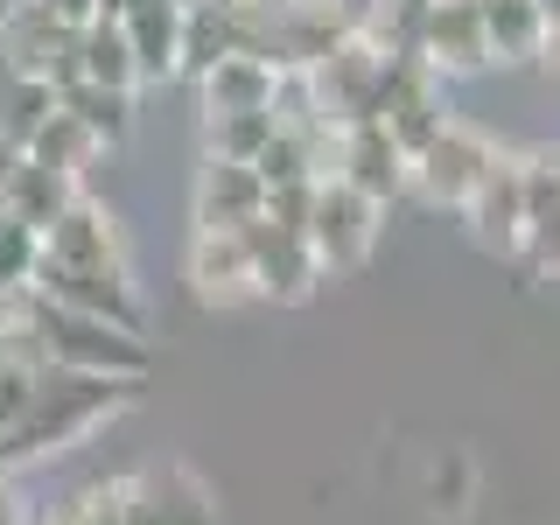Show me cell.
Segmentation results:
<instances>
[{
	"label": "cell",
	"mask_w": 560,
	"mask_h": 525,
	"mask_svg": "<svg viewBox=\"0 0 560 525\" xmlns=\"http://www.w3.org/2000/svg\"><path fill=\"white\" fill-rule=\"evenodd\" d=\"M463 218H469V232H477L483 253H498V259H518V253H525L533 210H525V175H518V154H504V148H498V162H490V168H483V183L469 189Z\"/></svg>",
	"instance_id": "8992f818"
},
{
	"label": "cell",
	"mask_w": 560,
	"mask_h": 525,
	"mask_svg": "<svg viewBox=\"0 0 560 525\" xmlns=\"http://www.w3.org/2000/svg\"><path fill=\"white\" fill-rule=\"evenodd\" d=\"M175 8H197V0H175Z\"/></svg>",
	"instance_id": "83f0119b"
},
{
	"label": "cell",
	"mask_w": 560,
	"mask_h": 525,
	"mask_svg": "<svg viewBox=\"0 0 560 525\" xmlns=\"http://www.w3.org/2000/svg\"><path fill=\"white\" fill-rule=\"evenodd\" d=\"M267 210V183L253 162H203L197 175V232H245Z\"/></svg>",
	"instance_id": "4fadbf2b"
},
{
	"label": "cell",
	"mask_w": 560,
	"mask_h": 525,
	"mask_svg": "<svg viewBox=\"0 0 560 525\" xmlns=\"http://www.w3.org/2000/svg\"><path fill=\"white\" fill-rule=\"evenodd\" d=\"M35 259H43V232L0 210V288H8V294H22L28 280H35Z\"/></svg>",
	"instance_id": "44dd1931"
},
{
	"label": "cell",
	"mask_w": 560,
	"mask_h": 525,
	"mask_svg": "<svg viewBox=\"0 0 560 525\" xmlns=\"http://www.w3.org/2000/svg\"><path fill=\"white\" fill-rule=\"evenodd\" d=\"M57 105H63V113L98 140V148L127 140V127H133V92H105V84H84V78H78V84H63Z\"/></svg>",
	"instance_id": "ac0fdd59"
},
{
	"label": "cell",
	"mask_w": 560,
	"mask_h": 525,
	"mask_svg": "<svg viewBox=\"0 0 560 525\" xmlns=\"http://www.w3.org/2000/svg\"><path fill=\"white\" fill-rule=\"evenodd\" d=\"M43 259L57 267H127V238H119V218L92 197H78L57 224L43 232Z\"/></svg>",
	"instance_id": "7c38bea8"
},
{
	"label": "cell",
	"mask_w": 560,
	"mask_h": 525,
	"mask_svg": "<svg viewBox=\"0 0 560 525\" xmlns=\"http://www.w3.org/2000/svg\"><path fill=\"white\" fill-rule=\"evenodd\" d=\"M22 154H28V162H43V168H57V175H84V168H92V154H98V140L57 105V113H49L43 127L28 133V148H22Z\"/></svg>",
	"instance_id": "ffe728a7"
},
{
	"label": "cell",
	"mask_w": 560,
	"mask_h": 525,
	"mask_svg": "<svg viewBox=\"0 0 560 525\" xmlns=\"http://www.w3.org/2000/svg\"><path fill=\"white\" fill-rule=\"evenodd\" d=\"M483 8V35H490V63H539V22L533 0H477Z\"/></svg>",
	"instance_id": "e0dca14e"
},
{
	"label": "cell",
	"mask_w": 560,
	"mask_h": 525,
	"mask_svg": "<svg viewBox=\"0 0 560 525\" xmlns=\"http://www.w3.org/2000/svg\"><path fill=\"white\" fill-rule=\"evenodd\" d=\"M329 175H343V183L364 189L372 203H393V197L413 189V154L399 148L378 119H358V127L337 133V168H329Z\"/></svg>",
	"instance_id": "9c48e42d"
},
{
	"label": "cell",
	"mask_w": 560,
	"mask_h": 525,
	"mask_svg": "<svg viewBox=\"0 0 560 525\" xmlns=\"http://www.w3.org/2000/svg\"><path fill=\"white\" fill-rule=\"evenodd\" d=\"M224 8H238V0H224Z\"/></svg>",
	"instance_id": "f1b7e54d"
},
{
	"label": "cell",
	"mask_w": 560,
	"mask_h": 525,
	"mask_svg": "<svg viewBox=\"0 0 560 525\" xmlns=\"http://www.w3.org/2000/svg\"><path fill=\"white\" fill-rule=\"evenodd\" d=\"M127 393H133V378H98V372H63V364H43L22 420L0 434V469H22V463H35V455H57L70 442H84L105 413L127 407Z\"/></svg>",
	"instance_id": "6da1fadb"
},
{
	"label": "cell",
	"mask_w": 560,
	"mask_h": 525,
	"mask_svg": "<svg viewBox=\"0 0 560 525\" xmlns=\"http://www.w3.org/2000/svg\"><path fill=\"white\" fill-rule=\"evenodd\" d=\"M119 28H127V43H133L140 84H168L175 63H183V8H175V0H127V8H119Z\"/></svg>",
	"instance_id": "5bb4252c"
},
{
	"label": "cell",
	"mask_w": 560,
	"mask_h": 525,
	"mask_svg": "<svg viewBox=\"0 0 560 525\" xmlns=\"http://www.w3.org/2000/svg\"><path fill=\"white\" fill-rule=\"evenodd\" d=\"M22 323L35 329L43 343V364H63V372H98V378H148V343L140 329H119L105 315H84V308H63V302H43V294H14Z\"/></svg>",
	"instance_id": "7a4b0ae2"
},
{
	"label": "cell",
	"mask_w": 560,
	"mask_h": 525,
	"mask_svg": "<svg viewBox=\"0 0 560 525\" xmlns=\"http://www.w3.org/2000/svg\"><path fill=\"white\" fill-rule=\"evenodd\" d=\"M539 70L560 78V22H547V35H539Z\"/></svg>",
	"instance_id": "d4e9b609"
},
{
	"label": "cell",
	"mask_w": 560,
	"mask_h": 525,
	"mask_svg": "<svg viewBox=\"0 0 560 525\" xmlns=\"http://www.w3.org/2000/svg\"><path fill=\"white\" fill-rule=\"evenodd\" d=\"M498 162V148L477 133V127H463V119H448L442 133L428 140V148L413 154V189L428 203H448V210H463L469 203V189L483 183V168Z\"/></svg>",
	"instance_id": "ba28073f"
},
{
	"label": "cell",
	"mask_w": 560,
	"mask_h": 525,
	"mask_svg": "<svg viewBox=\"0 0 560 525\" xmlns=\"http://www.w3.org/2000/svg\"><path fill=\"white\" fill-rule=\"evenodd\" d=\"M197 92H203V119L210 113H267L280 98V70L267 57H224L197 78Z\"/></svg>",
	"instance_id": "9a60e30c"
},
{
	"label": "cell",
	"mask_w": 560,
	"mask_h": 525,
	"mask_svg": "<svg viewBox=\"0 0 560 525\" xmlns=\"http://www.w3.org/2000/svg\"><path fill=\"white\" fill-rule=\"evenodd\" d=\"M378 218H385V203H372L364 189H350L343 175H323V183L308 189V218H302L315 267L323 273H358L364 259H372V245H378Z\"/></svg>",
	"instance_id": "3957f363"
},
{
	"label": "cell",
	"mask_w": 560,
	"mask_h": 525,
	"mask_svg": "<svg viewBox=\"0 0 560 525\" xmlns=\"http://www.w3.org/2000/svg\"><path fill=\"white\" fill-rule=\"evenodd\" d=\"M189 288H197V302H203V308L259 302L245 232H197V238H189Z\"/></svg>",
	"instance_id": "8fae6325"
},
{
	"label": "cell",
	"mask_w": 560,
	"mask_h": 525,
	"mask_svg": "<svg viewBox=\"0 0 560 525\" xmlns=\"http://www.w3.org/2000/svg\"><path fill=\"white\" fill-rule=\"evenodd\" d=\"M119 525H218V504L189 469H148V477H127Z\"/></svg>",
	"instance_id": "30bf717a"
},
{
	"label": "cell",
	"mask_w": 560,
	"mask_h": 525,
	"mask_svg": "<svg viewBox=\"0 0 560 525\" xmlns=\"http://www.w3.org/2000/svg\"><path fill=\"white\" fill-rule=\"evenodd\" d=\"M43 8L57 14V22H70V28H78V22H92V14L105 8V0H43Z\"/></svg>",
	"instance_id": "cb8c5ba5"
},
{
	"label": "cell",
	"mask_w": 560,
	"mask_h": 525,
	"mask_svg": "<svg viewBox=\"0 0 560 525\" xmlns=\"http://www.w3.org/2000/svg\"><path fill=\"white\" fill-rule=\"evenodd\" d=\"M78 78L105 84V92H140L133 43H127V28H119L113 8H98L92 22H78Z\"/></svg>",
	"instance_id": "2e32d148"
},
{
	"label": "cell",
	"mask_w": 560,
	"mask_h": 525,
	"mask_svg": "<svg viewBox=\"0 0 560 525\" xmlns=\"http://www.w3.org/2000/svg\"><path fill=\"white\" fill-rule=\"evenodd\" d=\"M525 259H533V273H560V203L547 218H533V232H525Z\"/></svg>",
	"instance_id": "603a6c76"
},
{
	"label": "cell",
	"mask_w": 560,
	"mask_h": 525,
	"mask_svg": "<svg viewBox=\"0 0 560 525\" xmlns=\"http://www.w3.org/2000/svg\"><path fill=\"white\" fill-rule=\"evenodd\" d=\"M28 294L63 302V308H84V315H105V323H119V329H148L133 267H57V259H35Z\"/></svg>",
	"instance_id": "277c9868"
},
{
	"label": "cell",
	"mask_w": 560,
	"mask_h": 525,
	"mask_svg": "<svg viewBox=\"0 0 560 525\" xmlns=\"http://www.w3.org/2000/svg\"><path fill=\"white\" fill-rule=\"evenodd\" d=\"M280 133V113H210L203 119V148L210 162H259V148Z\"/></svg>",
	"instance_id": "d6986e66"
},
{
	"label": "cell",
	"mask_w": 560,
	"mask_h": 525,
	"mask_svg": "<svg viewBox=\"0 0 560 525\" xmlns=\"http://www.w3.org/2000/svg\"><path fill=\"white\" fill-rule=\"evenodd\" d=\"M539 8V22H560V0H533Z\"/></svg>",
	"instance_id": "4316f807"
},
{
	"label": "cell",
	"mask_w": 560,
	"mask_h": 525,
	"mask_svg": "<svg viewBox=\"0 0 560 525\" xmlns=\"http://www.w3.org/2000/svg\"><path fill=\"white\" fill-rule=\"evenodd\" d=\"M518 175H525V210H533V218H547V210L560 203V148L547 140V148L518 154Z\"/></svg>",
	"instance_id": "7402d4cb"
},
{
	"label": "cell",
	"mask_w": 560,
	"mask_h": 525,
	"mask_svg": "<svg viewBox=\"0 0 560 525\" xmlns=\"http://www.w3.org/2000/svg\"><path fill=\"white\" fill-rule=\"evenodd\" d=\"M245 253H253V288L280 308L308 302L315 280H323V267H315V253H308V232L288 224V218H267V210L245 224Z\"/></svg>",
	"instance_id": "5b68a950"
},
{
	"label": "cell",
	"mask_w": 560,
	"mask_h": 525,
	"mask_svg": "<svg viewBox=\"0 0 560 525\" xmlns=\"http://www.w3.org/2000/svg\"><path fill=\"white\" fill-rule=\"evenodd\" d=\"M413 57L434 70V78H477L490 70V35H483V8L477 0H428L413 35Z\"/></svg>",
	"instance_id": "52a82bcc"
},
{
	"label": "cell",
	"mask_w": 560,
	"mask_h": 525,
	"mask_svg": "<svg viewBox=\"0 0 560 525\" xmlns=\"http://www.w3.org/2000/svg\"><path fill=\"white\" fill-rule=\"evenodd\" d=\"M0 525H28L22 512H14V498H8V469H0Z\"/></svg>",
	"instance_id": "484cf974"
}]
</instances>
